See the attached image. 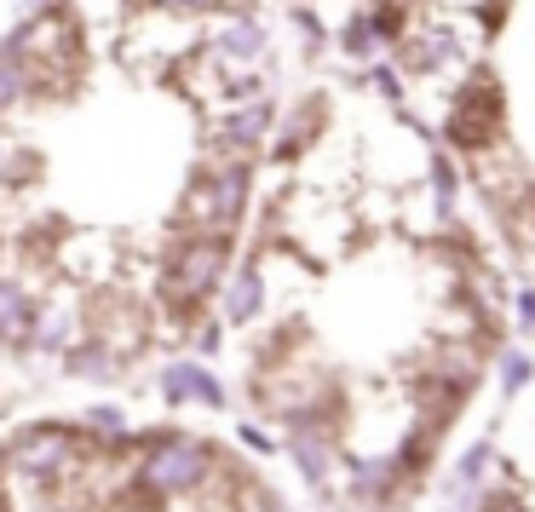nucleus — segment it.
Returning a JSON list of instances; mask_svg holds the SVG:
<instances>
[{"label":"nucleus","mask_w":535,"mask_h":512,"mask_svg":"<svg viewBox=\"0 0 535 512\" xmlns=\"http://www.w3.org/2000/svg\"><path fill=\"white\" fill-rule=\"evenodd\" d=\"M265 47V35H259V24H236L225 41H219V52H231V58H242V52H259Z\"/></svg>","instance_id":"obj_2"},{"label":"nucleus","mask_w":535,"mask_h":512,"mask_svg":"<svg viewBox=\"0 0 535 512\" xmlns=\"http://www.w3.org/2000/svg\"><path fill=\"white\" fill-rule=\"evenodd\" d=\"M196 472H202V455H196L190 443H179L173 455H162V461L150 466V478H156V484H185V478H196Z\"/></svg>","instance_id":"obj_1"}]
</instances>
